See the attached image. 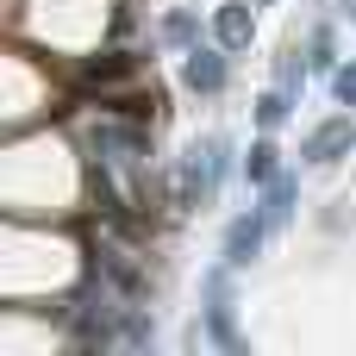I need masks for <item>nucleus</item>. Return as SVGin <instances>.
Returning a JSON list of instances; mask_svg holds the SVG:
<instances>
[{
    "label": "nucleus",
    "mask_w": 356,
    "mask_h": 356,
    "mask_svg": "<svg viewBox=\"0 0 356 356\" xmlns=\"http://www.w3.org/2000/svg\"><path fill=\"white\" fill-rule=\"evenodd\" d=\"M263 238H269V219H263V213L232 219V232H225V263H232V269H250L257 250H263Z\"/></svg>",
    "instance_id": "7ed1b4c3"
},
{
    "label": "nucleus",
    "mask_w": 356,
    "mask_h": 356,
    "mask_svg": "<svg viewBox=\"0 0 356 356\" xmlns=\"http://www.w3.org/2000/svg\"><path fill=\"white\" fill-rule=\"evenodd\" d=\"M288 106H294V100H288V88H275V94H263V100H257V125H263V131H275V125L288 119Z\"/></svg>",
    "instance_id": "1a4fd4ad"
},
{
    "label": "nucleus",
    "mask_w": 356,
    "mask_h": 356,
    "mask_svg": "<svg viewBox=\"0 0 356 356\" xmlns=\"http://www.w3.org/2000/svg\"><path fill=\"white\" fill-rule=\"evenodd\" d=\"M332 94H338V106H356V63L332 75Z\"/></svg>",
    "instance_id": "9b49d317"
},
{
    "label": "nucleus",
    "mask_w": 356,
    "mask_h": 356,
    "mask_svg": "<svg viewBox=\"0 0 356 356\" xmlns=\"http://www.w3.org/2000/svg\"><path fill=\"white\" fill-rule=\"evenodd\" d=\"M282 88H288V94L300 88V63H294V56H282Z\"/></svg>",
    "instance_id": "4468645a"
},
{
    "label": "nucleus",
    "mask_w": 356,
    "mask_h": 356,
    "mask_svg": "<svg viewBox=\"0 0 356 356\" xmlns=\"http://www.w3.org/2000/svg\"><path fill=\"white\" fill-rule=\"evenodd\" d=\"M244 175H250V188H269V181L282 175V150H275L269 138H257L250 156H244Z\"/></svg>",
    "instance_id": "0eeeda50"
},
{
    "label": "nucleus",
    "mask_w": 356,
    "mask_h": 356,
    "mask_svg": "<svg viewBox=\"0 0 356 356\" xmlns=\"http://www.w3.org/2000/svg\"><path fill=\"white\" fill-rule=\"evenodd\" d=\"M225 138H207V144H194L188 150V163H181V207H200V200H213L219 194V181H225Z\"/></svg>",
    "instance_id": "f257e3e1"
},
{
    "label": "nucleus",
    "mask_w": 356,
    "mask_h": 356,
    "mask_svg": "<svg viewBox=\"0 0 356 356\" xmlns=\"http://www.w3.org/2000/svg\"><path fill=\"white\" fill-rule=\"evenodd\" d=\"M181 81H188L194 94H219V88H225V56L207 50V44H194L188 63H181Z\"/></svg>",
    "instance_id": "39448f33"
},
{
    "label": "nucleus",
    "mask_w": 356,
    "mask_h": 356,
    "mask_svg": "<svg viewBox=\"0 0 356 356\" xmlns=\"http://www.w3.org/2000/svg\"><path fill=\"white\" fill-rule=\"evenodd\" d=\"M163 38H169V44H188V38H194V13H169Z\"/></svg>",
    "instance_id": "f8f14e48"
},
{
    "label": "nucleus",
    "mask_w": 356,
    "mask_h": 356,
    "mask_svg": "<svg viewBox=\"0 0 356 356\" xmlns=\"http://www.w3.org/2000/svg\"><path fill=\"white\" fill-rule=\"evenodd\" d=\"M350 19H356V0H350Z\"/></svg>",
    "instance_id": "2eb2a0df"
},
{
    "label": "nucleus",
    "mask_w": 356,
    "mask_h": 356,
    "mask_svg": "<svg viewBox=\"0 0 356 356\" xmlns=\"http://www.w3.org/2000/svg\"><path fill=\"white\" fill-rule=\"evenodd\" d=\"M250 31H257V13H250V6H219V13H213V38H219V50H244Z\"/></svg>",
    "instance_id": "423d86ee"
},
{
    "label": "nucleus",
    "mask_w": 356,
    "mask_h": 356,
    "mask_svg": "<svg viewBox=\"0 0 356 356\" xmlns=\"http://www.w3.org/2000/svg\"><path fill=\"white\" fill-rule=\"evenodd\" d=\"M232 269V263H225ZM225 269H213L207 275V325H213V338L225 344V350H238V332H232V288H225Z\"/></svg>",
    "instance_id": "20e7f679"
},
{
    "label": "nucleus",
    "mask_w": 356,
    "mask_h": 356,
    "mask_svg": "<svg viewBox=\"0 0 356 356\" xmlns=\"http://www.w3.org/2000/svg\"><path fill=\"white\" fill-rule=\"evenodd\" d=\"M350 144H356V125H350V113H338V119H325V125H313L307 131V144H300V156L307 163H338V156H350Z\"/></svg>",
    "instance_id": "f03ea898"
},
{
    "label": "nucleus",
    "mask_w": 356,
    "mask_h": 356,
    "mask_svg": "<svg viewBox=\"0 0 356 356\" xmlns=\"http://www.w3.org/2000/svg\"><path fill=\"white\" fill-rule=\"evenodd\" d=\"M307 69H332V31H325V25H319L313 44H307Z\"/></svg>",
    "instance_id": "9d476101"
},
{
    "label": "nucleus",
    "mask_w": 356,
    "mask_h": 356,
    "mask_svg": "<svg viewBox=\"0 0 356 356\" xmlns=\"http://www.w3.org/2000/svg\"><path fill=\"white\" fill-rule=\"evenodd\" d=\"M263 219H269V232L275 225H288V213H294V175H275L269 181V194H263V207H257Z\"/></svg>",
    "instance_id": "6e6552de"
},
{
    "label": "nucleus",
    "mask_w": 356,
    "mask_h": 356,
    "mask_svg": "<svg viewBox=\"0 0 356 356\" xmlns=\"http://www.w3.org/2000/svg\"><path fill=\"white\" fill-rule=\"evenodd\" d=\"M88 75H94V81H119V75H131V63H125V56H113V63H94Z\"/></svg>",
    "instance_id": "ddd939ff"
}]
</instances>
